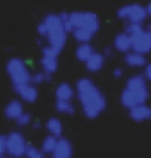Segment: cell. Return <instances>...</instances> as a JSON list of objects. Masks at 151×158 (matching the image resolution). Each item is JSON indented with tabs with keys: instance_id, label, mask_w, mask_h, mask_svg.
<instances>
[{
	"instance_id": "obj_1",
	"label": "cell",
	"mask_w": 151,
	"mask_h": 158,
	"mask_svg": "<svg viewBox=\"0 0 151 158\" xmlns=\"http://www.w3.org/2000/svg\"><path fill=\"white\" fill-rule=\"evenodd\" d=\"M76 96L80 102L82 106V112L84 117L90 118H98L102 114L105 108H107V99L104 96V93L95 86V83L90 78L84 77L80 78L76 83Z\"/></svg>"
},
{
	"instance_id": "obj_2",
	"label": "cell",
	"mask_w": 151,
	"mask_h": 158,
	"mask_svg": "<svg viewBox=\"0 0 151 158\" xmlns=\"http://www.w3.org/2000/svg\"><path fill=\"white\" fill-rule=\"evenodd\" d=\"M43 22L48 28V44L52 46L54 49H56L58 52H61L65 43H67V33H65V28L64 24L61 22L58 14H48L45 15Z\"/></svg>"
},
{
	"instance_id": "obj_3",
	"label": "cell",
	"mask_w": 151,
	"mask_h": 158,
	"mask_svg": "<svg viewBox=\"0 0 151 158\" xmlns=\"http://www.w3.org/2000/svg\"><path fill=\"white\" fill-rule=\"evenodd\" d=\"M70 25L74 30H88L92 31L93 34L98 33L99 30V18L93 12L88 10H76L70 14Z\"/></svg>"
},
{
	"instance_id": "obj_4",
	"label": "cell",
	"mask_w": 151,
	"mask_h": 158,
	"mask_svg": "<svg viewBox=\"0 0 151 158\" xmlns=\"http://www.w3.org/2000/svg\"><path fill=\"white\" fill-rule=\"evenodd\" d=\"M6 71L7 76L11 77V81L14 83V86L31 83V73H30L25 61L21 58H11L6 62Z\"/></svg>"
},
{
	"instance_id": "obj_5",
	"label": "cell",
	"mask_w": 151,
	"mask_h": 158,
	"mask_svg": "<svg viewBox=\"0 0 151 158\" xmlns=\"http://www.w3.org/2000/svg\"><path fill=\"white\" fill-rule=\"evenodd\" d=\"M117 16L120 19L132 22V24H144L148 18L145 6L139 5V3H131V5H124V6L119 7Z\"/></svg>"
},
{
	"instance_id": "obj_6",
	"label": "cell",
	"mask_w": 151,
	"mask_h": 158,
	"mask_svg": "<svg viewBox=\"0 0 151 158\" xmlns=\"http://www.w3.org/2000/svg\"><path fill=\"white\" fill-rule=\"evenodd\" d=\"M27 145V140L21 131H11L6 136V155L9 158L25 157Z\"/></svg>"
},
{
	"instance_id": "obj_7",
	"label": "cell",
	"mask_w": 151,
	"mask_h": 158,
	"mask_svg": "<svg viewBox=\"0 0 151 158\" xmlns=\"http://www.w3.org/2000/svg\"><path fill=\"white\" fill-rule=\"evenodd\" d=\"M124 89L133 92L135 95L141 98L144 102H147V99L150 96V90H148V81L144 77V74H133L132 77L127 78Z\"/></svg>"
},
{
	"instance_id": "obj_8",
	"label": "cell",
	"mask_w": 151,
	"mask_h": 158,
	"mask_svg": "<svg viewBox=\"0 0 151 158\" xmlns=\"http://www.w3.org/2000/svg\"><path fill=\"white\" fill-rule=\"evenodd\" d=\"M132 39V50L141 53V55H147L151 52V31L144 30L141 34L131 37Z\"/></svg>"
},
{
	"instance_id": "obj_9",
	"label": "cell",
	"mask_w": 151,
	"mask_h": 158,
	"mask_svg": "<svg viewBox=\"0 0 151 158\" xmlns=\"http://www.w3.org/2000/svg\"><path fill=\"white\" fill-rule=\"evenodd\" d=\"M15 92L16 95L24 101V102L28 103H33L37 101L39 98V90L36 87L34 84L28 83V84H21V86H15Z\"/></svg>"
},
{
	"instance_id": "obj_10",
	"label": "cell",
	"mask_w": 151,
	"mask_h": 158,
	"mask_svg": "<svg viewBox=\"0 0 151 158\" xmlns=\"http://www.w3.org/2000/svg\"><path fill=\"white\" fill-rule=\"evenodd\" d=\"M73 152H74L73 143L67 138H59L52 158H73Z\"/></svg>"
},
{
	"instance_id": "obj_11",
	"label": "cell",
	"mask_w": 151,
	"mask_h": 158,
	"mask_svg": "<svg viewBox=\"0 0 151 158\" xmlns=\"http://www.w3.org/2000/svg\"><path fill=\"white\" fill-rule=\"evenodd\" d=\"M129 117H131V120L136 121V123H142V121L151 120V108L147 103L136 105V106L129 110Z\"/></svg>"
},
{
	"instance_id": "obj_12",
	"label": "cell",
	"mask_w": 151,
	"mask_h": 158,
	"mask_svg": "<svg viewBox=\"0 0 151 158\" xmlns=\"http://www.w3.org/2000/svg\"><path fill=\"white\" fill-rule=\"evenodd\" d=\"M74 95H76V89L70 83L64 81L56 86V89H55L56 101H73Z\"/></svg>"
},
{
	"instance_id": "obj_13",
	"label": "cell",
	"mask_w": 151,
	"mask_h": 158,
	"mask_svg": "<svg viewBox=\"0 0 151 158\" xmlns=\"http://www.w3.org/2000/svg\"><path fill=\"white\" fill-rule=\"evenodd\" d=\"M113 46L117 52H122V53H129L132 50V39L126 33H120L114 37L113 40Z\"/></svg>"
},
{
	"instance_id": "obj_14",
	"label": "cell",
	"mask_w": 151,
	"mask_h": 158,
	"mask_svg": "<svg viewBox=\"0 0 151 158\" xmlns=\"http://www.w3.org/2000/svg\"><path fill=\"white\" fill-rule=\"evenodd\" d=\"M124 62H126V65H129L132 68H145L147 64H148L147 62V56L136 53L133 50H131L129 53L124 55Z\"/></svg>"
},
{
	"instance_id": "obj_15",
	"label": "cell",
	"mask_w": 151,
	"mask_h": 158,
	"mask_svg": "<svg viewBox=\"0 0 151 158\" xmlns=\"http://www.w3.org/2000/svg\"><path fill=\"white\" fill-rule=\"evenodd\" d=\"M22 112H25V111H24V105H22V102L18 101V99L11 101V102L5 106V117L9 118V120H16Z\"/></svg>"
},
{
	"instance_id": "obj_16",
	"label": "cell",
	"mask_w": 151,
	"mask_h": 158,
	"mask_svg": "<svg viewBox=\"0 0 151 158\" xmlns=\"http://www.w3.org/2000/svg\"><path fill=\"white\" fill-rule=\"evenodd\" d=\"M45 127H46V130L50 136H54V138L59 139L62 138V131H64V126H62V121L59 118L56 117H50L45 123Z\"/></svg>"
},
{
	"instance_id": "obj_17",
	"label": "cell",
	"mask_w": 151,
	"mask_h": 158,
	"mask_svg": "<svg viewBox=\"0 0 151 158\" xmlns=\"http://www.w3.org/2000/svg\"><path fill=\"white\" fill-rule=\"evenodd\" d=\"M104 65H105V56L102 53H99V52H95L88 59V62H86V68H88L89 73H98V71H101L104 68Z\"/></svg>"
},
{
	"instance_id": "obj_18",
	"label": "cell",
	"mask_w": 151,
	"mask_h": 158,
	"mask_svg": "<svg viewBox=\"0 0 151 158\" xmlns=\"http://www.w3.org/2000/svg\"><path fill=\"white\" fill-rule=\"evenodd\" d=\"M76 58H77V61L80 62H88L90 56L95 53V49L93 46L90 44V43H83V44H77V48H76Z\"/></svg>"
},
{
	"instance_id": "obj_19",
	"label": "cell",
	"mask_w": 151,
	"mask_h": 158,
	"mask_svg": "<svg viewBox=\"0 0 151 158\" xmlns=\"http://www.w3.org/2000/svg\"><path fill=\"white\" fill-rule=\"evenodd\" d=\"M40 65H41V71H45L46 74H54L56 73V69L59 67V62L58 58H46V56H41L40 59Z\"/></svg>"
},
{
	"instance_id": "obj_20",
	"label": "cell",
	"mask_w": 151,
	"mask_h": 158,
	"mask_svg": "<svg viewBox=\"0 0 151 158\" xmlns=\"http://www.w3.org/2000/svg\"><path fill=\"white\" fill-rule=\"evenodd\" d=\"M55 110L59 114H65V115H73L76 112V106L73 101H56L55 102Z\"/></svg>"
},
{
	"instance_id": "obj_21",
	"label": "cell",
	"mask_w": 151,
	"mask_h": 158,
	"mask_svg": "<svg viewBox=\"0 0 151 158\" xmlns=\"http://www.w3.org/2000/svg\"><path fill=\"white\" fill-rule=\"evenodd\" d=\"M56 143H58V139L49 135V136H46V138L43 139V142H41L40 152L41 154H50V155H52L56 148Z\"/></svg>"
},
{
	"instance_id": "obj_22",
	"label": "cell",
	"mask_w": 151,
	"mask_h": 158,
	"mask_svg": "<svg viewBox=\"0 0 151 158\" xmlns=\"http://www.w3.org/2000/svg\"><path fill=\"white\" fill-rule=\"evenodd\" d=\"M52 80V76L50 74H46L45 71H37V73H33L31 74V84H41V83L45 81H50Z\"/></svg>"
},
{
	"instance_id": "obj_23",
	"label": "cell",
	"mask_w": 151,
	"mask_h": 158,
	"mask_svg": "<svg viewBox=\"0 0 151 158\" xmlns=\"http://www.w3.org/2000/svg\"><path fill=\"white\" fill-rule=\"evenodd\" d=\"M145 28L142 27V24H132V22H127L126 27H124V33L129 35V37H135V35L141 34Z\"/></svg>"
},
{
	"instance_id": "obj_24",
	"label": "cell",
	"mask_w": 151,
	"mask_h": 158,
	"mask_svg": "<svg viewBox=\"0 0 151 158\" xmlns=\"http://www.w3.org/2000/svg\"><path fill=\"white\" fill-rule=\"evenodd\" d=\"M25 157L27 158H45V155H43L36 146L28 143L27 145V151H25Z\"/></svg>"
},
{
	"instance_id": "obj_25",
	"label": "cell",
	"mask_w": 151,
	"mask_h": 158,
	"mask_svg": "<svg viewBox=\"0 0 151 158\" xmlns=\"http://www.w3.org/2000/svg\"><path fill=\"white\" fill-rule=\"evenodd\" d=\"M15 123H16L18 127H25L28 124H31V115H30L28 112H22L19 117L15 120Z\"/></svg>"
},
{
	"instance_id": "obj_26",
	"label": "cell",
	"mask_w": 151,
	"mask_h": 158,
	"mask_svg": "<svg viewBox=\"0 0 151 158\" xmlns=\"http://www.w3.org/2000/svg\"><path fill=\"white\" fill-rule=\"evenodd\" d=\"M41 56H46V58H58V56H59V52H58L56 49H54L52 46L46 44V46H43V49H41Z\"/></svg>"
},
{
	"instance_id": "obj_27",
	"label": "cell",
	"mask_w": 151,
	"mask_h": 158,
	"mask_svg": "<svg viewBox=\"0 0 151 158\" xmlns=\"http://www.w3.org/2000/svg\"><path fill=\"white\" fill-rule=\"evenodd\" d=\"M6 155V136L0 135V157Z\"/></svg>"
},
{
	"instance_id": "obj_28",
	"label": "cell",
	"mask_w": 151,
	"mask_h": 158,
	"mask_svg": "<svg viewBox=\"0 0 151 158\" xmlns=\"http://www.w3.org/2000/svg\"><path fill=\"white\" fill-rule=\"evenodd\" d=\"M37 33H39V35L43 37V39H45V37H48V28H46V25H45V22H43V21L37 25Z\"/></svg>"
},
{
	"instance_id": "obj_29",
	"label": "cell",
	"mask_w": 151,
	"mask_h": 158,
	"mask_svg": "<svg viewBox=\"0 0 151 158\" xmlns=\"http://www.w3.org/2000/svg\"><path fill=\"white\" fill-rule=\"evenodd\" d=\"M144 77L147 78V81H151V62L147 64V67L144 68Z\"/></svg>"
},
{
	"instance_id": "obj_30",
	"label": "cell",
	"mask_w": 151,
	"mask_h": 158,
	"mask_svg": "<svg viewBox=\"0 0 151 158\" xmlns=\"http://www.w3.org/2000/svg\"><path fill=\"white\" fill-rule=\"evenodd\" d=\"M113 76L116 77V78L123 77V69H122V68H114V69H113Z\"/></svg>"
},
{
	"instance_id": "obj_31",
	"label": "cell",
	"mask_w": 151,
	"mask_h": 158,
	"mask_svg": "<svg viewBox=\"0 0 151 158\" xmlns=\"http://www.w3.org/2000/svg\"><path fill=\"white\" fill-rule=\"evenodd\" d=\"M113 53H114V49L113 48H105L102 52V55L107 58V56H113Z\"/></svg>"
},
{
	"instance_id": "obj_32",
	"label": "cell",
	"mask_w": 151,
	"mask_h": 158,
	"mask_svg": "<svg viewBox=\"0 0 151 158\" xmlns=\"http://www.w3.org/2000/svg\"><path fill=\"white\" fill-rule=\"evenodd\" d=\"M33 127H34L36 130H39V129L41 127V123L40 121H34V123H33Z\"/></svg>"
},
{
	"instance_id": "obj_33",
	"label": "cell",
	"mask_w": 151,
	"mask_h": 158,
	"mask_svg": "<svg viewBox=\"0 0 151 158\" xmlns=\"http://www.w3.org/2000/svg\"><path fill=\"white\" fill-rule=\"evenodd\" d=\"M145 9H147V15H148V16H151V2L147 5V6H145Z\"/></svg>"
},
{
	"instance_id": "obj_34",
	"label": "cell",
	"mask_w": 151,
	"mask_h": 158,
	"mask_svg": "<svg viewBox=\"0 0 151 158\" xmlns=\"http://www.w3.org/2000/svg\"><path fill=\"white\" fill-rule=\"evenodd\" d=\"M0 158H3V157H0Z\"/></svg>"
}]
</instances>
